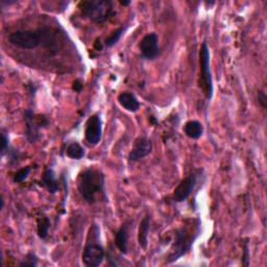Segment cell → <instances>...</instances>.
Segmentation results:
<instances>
[{
    "label": "cell",
    "mask_w": 267,
    "mask_h": 267,
    "mask_svg": "<svg viewBox=\"0 0 267 267\" xmlns=\"http://www.w3.org/2000/svg\"><path fill=\"white\" fill-rule=\"evenodd\" d=\"M202 232L201 218H187L184 221L183 226L178 228L175 232V238L172 244L171 250L166 256L165 263L172 264L187 255L199 238Z\"/></svg>",
    "instance_id": "obj_1"
},
{
    "label": "cell",
    "mask_w": 267,
    "mask_h": 267,
    "mask_svg": "<svg viewBox=\"0 0 267 267\" xmlns=\"http://www.w3.org/2000/svg\"><path fill=\"white\" fill-rule=\"evenodd\" d=\"M105 174L99 168L88 167L79 175L78 189L82 199L89 205L108 202Z\"/></svg>",
    "instance_id": "obj_2"
},
{
    "label": "cell",
    "mask_w": 267,
    "mask_h": 267,
    "mask_svg": "<svg viewBox=\"0 0 267 267\" xmlns=\"http://www.w3.org/2000/svg\"><path fill=\"white\" fill-rule=\"evenodd\" d=\"M9 41L12 45L28 51L35 50L41 45L52 51L58 47V42H56L54 33L48 29L38 31H17L10 35Z\"/></svg>",
    "instance_id": "obj_3"
},
{
    "label": "cell",
    "mask_w": 267,
    "mask_h": 267,
    "mask_svg": "<svg viewBox=\"0 0 267 267\" xmlns=\"http://www.w3.org/2000/svg\"><path fill=\"white\" fill-rule=\"evenodd\" d=\"M105 256V249L101 244V229L96 224H93L88 232L82 261L88 267H97L104 262Z\"/></svg>",
    "instance_id": "obj_4"
},
{
    "label": "cell",
    "mask_w": 267,
    "mask_h": 267,
    "mask_svg": "<svg viewBox=\"0 0 267 267\" xmlns=\"http://www.w3.org/2000/svg\"><path fill=\"white\" fill-rule=\"evenodd\" d=\"M81 14L94 23H104L116 14L111 0H85L79 4Z\"/></svg>",
    "instance_id": "obj_5"
},
{
    "label": "cell",
    "mask_w": 267,
    "mask_h": 267,
    "mask_svg": "<svg viewBox=\"0 0 267 267\" xmlns=\"http://www.w3.org/2000/svg\"><path fill=\"white\" fill-rule=\"evenodd\" d=\"M199 86L207 100H211L213 97V78L210 68V51L207 42H204L201 46L200 51V79Z\"/></svg>",
    "instance_id": "obj_6"
},
{
    "label": "cell",
    "mask_w": 267,
    "mask_h": 267,
    "mask_svg": "<svg viewBox=\"0 0 267 267\" xmlns=\"http://www.w3.org/2000/svg\"><path fill=\"white\" fill-rule=\"evenodd\" d=\"M24 121H26L24 136L31 144L36 143L41 138L40 131L42 129H46L50 126V120L45 115H37L31 109L24 111Z\"/></svg>",
    "instance_id": "obj_7"
},
{
    "label": "cell",
    "mask_w": 267,
    "mask_h": 267,
    "mask_svg": "<svg viewBox=\"0 0 267 267\" xmlns=\"http://www.w3.org/2000/svg\"><path fill=\"white\" fill-rule=\"evenodd\" d=\"M200 173L201 171L193 172L180 182L173 194V200L176 203H183L191 196V193L198 185V178Z\"/></svg>",
    "instance_id": "obj_8"
},
{
    "label": "cell",
    "mask_w": 267,
    "mask_h": 267,
    "mask_svg": "<svg viewBox=\"0 0 267 267\" xmlns=\"http://www.w3.org/2000/svg\"><path fill=\"white\" fill-rule=\"evenodd\" d=\"M139 51L143 59L148 61L156 60L160 55L158 35L154 32L145 35L139 43Z\"/></svg>",
    "instance_id": "obj_9"
},
{
    "label": "cell",
    "mask_w": 267,
    "mask_h": 267,
    "mask_svg": "<svg viewBox=\"0 0 267 267\" xmlns=\"http://www.w3.org/2000/svg\"><path fill=\"white\" fill-rule=\"evenodd\" d=\"M103 136V121L100 114H93L86 123L85 138L91 145H97Z\"/></svg>",
    "instance_id": "obj_10"
},
{
    "label": "cell",
    "mask_w": 267,
    "mask_h": 267,
    "mask_svg": "<svg viewBox=\"0 0 267 267\" xmlns=\"http://www.w3.org/2000/svg\"><path fill=\"white\" fill-rule=\"evenodd\" d=\"M153 152V141L147 136H139L134 144L129 155L130 163H135L141 159L148 157Z\"/></svg>",
    "instance_id": "obj_11"
},
{
    "label": "cell",
    "mask_w": 267,
    "mask_h": 267,
    "mask_svg": "<svg viewBox=\"0 0 267 267\" xmlns=\"http://www.w3.org/2000/svg\"><path fill=\"white\" fill-rule=\"evenodd\" d=\"M129 240H130V223L127 222L115 233V245L119 250V252L123 255L128 254Z\"/></svg>",
    "instance_id": "obj_12"
},
{
    "label": "cell",
    "mask_w": 267,
    "mask_h": 267,
    "mask_svg": "<svg viewBox=\"0 0 267 267\" xmlns=\"http://www.w3.org/2000/svg\"><path fill=\"white\" fill-rule=\"evenodd\" d=\"M118 103L125 110L136 113L140 108V103L136 95L131 92H123L118 95Z\"/></svg>",
    "instance_id": "obj_13"
},
{
    "label": "cell",
    "mask_w": 267,
    "mask_h": 267,
    "mask_svg": "<svg viewBox=\"0 0 267 267\" xmlns=\"http://www.w3.org/2000/svg\"><path fill=\"white\" fill-rule=\"evenodd\" d=\"M41 185L52 194L59 191V182L53 168H47L41 177Z\"/></svg>",
    "instance_id": "obj_14"
},
{
    "label": "cell",
    "mask_w": 267,
    "mask_h": 267,
    "mask_svg": "<svg viewBox=\"0 0 267 267\" xmlns=\"http://www.w3.org/2000/svg\"><path fill=\"white\" fill-rule=\"evenodd\" d=\"M150 228H151V217L147 215L141 221L138 230V242H139V246L143 250H147L149 246Z\"/></svg>",
    "instance_id": "obj_15"
},
{
    "label": "cell",
    "mask_w": 267,
    "mask_h": 267,
    "mask_svg": "<svg viewBox=\"0 0 267 267\" xmlns=\"http://www.w3.org/2000/svg\"><path fill=\"white\" fill-rule=\"evenodd\" d=\"M184 134L193 140L200 139L204 134V127L202 123L198 120H189L185 124L184 128Z\"/></svg>",
    "instance_id": "obj_16"
},
{
    "label": "cell",
    "mask_w": 267,
    "mask_h": 267,
    "mask_svg": "<svg viewBox=\"0 0 267 267\" xmlns=\"http://www.w3.org/2000/svg\"><path fill=\"white\" fill-rule=\"evenodd\" d=\"M66 155L72 160H81L85 157L86 152L81 144L78 142H72L66 149Z\"/></svg>",
    "instance_id": "obj_17"
},
{
    "label": "cell",
    "mask_w": 267,
    "mask_h": 267,
    "mask_svg": "<svg viewBox=\"0 0 267 267\" xmlns=\"http://www.w3.org/2000/svg\"><path fill=\"white\" fill-rule=\"evenodd\" d=\"M50 228H51V221L47 216H42L38 218L37 222V231H38V236L40 239L45 240L48 237V233H50Z\"/></svg>",
    "instance_id": "obj_18"
},
{
    "label": "cell",
    "mask_w": 267,
    "mask_h": 267,
    "mask_svg": "<svg viewBox=\"0 0 267 267\" xmlns=\"http://www.w3.org/2000/svg\"><path fill=\"white\" fill-rule=\"evenodd\" d=\"M126 32V27H121L117 30H115L106 40H105V45L107 47H113L116 43L119 42V40L123 37L124 33Z\"/></svg>",
    "instance_id": "obj_19"
},
{
    "label": "cell",
    "mask_w": 267,
    "mask_h": 267,
    "mask_svg": "<svg viewBox=\"0 0 267 267\" xmlns=\"http://www.w3.org/2000/svg\"><path fill=\"white\" fill-rule=\"evenodd\" d=\"M31 171H32L31 166H27V167H23V168L19 169V171L15 174V176L13 178L14 183L19 184V183H22V182L26 181L29 178Z\"/></svg>",
    "instance_id": "obj_20"
},
{
    "label": "cell",
    "mask_w": 267,
    "mask_h": 267,
    "mask_svg": "<svg viewBox=\"0 0 267 267\" xmlns=\"http://www.w3.org/2000/svg\"><path fill=\"white\" fill-rule=\"evenodd\" d=\"M19 265L21 267H36L38 265V257L35 253L30 252L26 258L19 263Z\"/></svg>",
    "instance_id": "obj_21"
},
{
    "label": "cell",
    "mask_w": 267,
    "mask_h": 267,
    "mask_svg": "<svg viewBox=\"0 0 267 267\" xmlns=\"http://www.w3.org/2000/svg\"><path fill=\"white\" fill-rule=\"evenodd\" d=\"M7 154H8V157H9L10 164H12V165L18 163L19 160L21 159V156H22L21 153L18 150H16L12 147H10V149L7 151Z\"/></svg>",
    "instance_id": "obj_22"
},
{
    "label": "cell",
    "mask_w": 267,
    "mask_h": 267,
    "mask_svg": "<svg viewBox=\"0 0 267 267\" xmlns=\"http://www.w3.org/2000/svg\"><path fill=\"white\" fill-rule=\"evenodd\" d=\"M10 138H9V135L8 133L4 130L2 132V155L5 156L7 151L10 149Z\"/></svg>",
    "instance_id": "obj_23"
},
{
    "label": "cell",
    "mask_w": 267,
    "mask_h": 267,
    "mask_svg": "<svg viewBox=\"0 0 267 267\" xmlns=\"http://www.w3.org/2000/svg\"><path fill=\"white\" fill-rule=\"evenodd\" d=\"M258 101H259V105L262 107V109L265 110L266 106H267V97L263 90L258 91Z\"/></svg>",
    "instance_id": "obj_24"
},
{
    "label": "cell",
    "mask_w": 267,
    "mask_h": 267,
    "mask_svg": "<svg viewBox=\"0 0 267 267\" xmlns=\"http://www.w3.org/2000/svg\"><path fill=\"white\" fill-rule=\"evenodd\" d=\"M248 240H249V239H247V241L245 242V246H244V248H245V256L242 257V259H244V262H242V263H244V265H246V266H249V265H250V262H249V260H250V255H249V242H248Z\"/></svg>",
    "instance_id": "obj_25"
},
{
    "label": "cell",
    "mask_w": 267,
    "mask_h": 267,
    "mask_svg": "<svg viewBox=\"0 0 267 267\" xmlns=\"http://www.w3.org/2000/svg\"><path fill=\"white\" fill-rule=\"evenodd\" d=\"M83 88H84V85L80 80H76L74 82V84H72V90L76 92H82Z\"/></svg>",
    "instance_id": "obj_26"
},
{
    "label": "cell",
    "mask_w": 267,
    "mask_h": 267,
    "mask_svg": "<svg viewBox=\"0 0 267 267\" xmlns=\"http://www.w3.org/2000/svg\"><path fill=\"white\" fill-rule=\"evenodd\" d=\"M28 88H29V93L32 94V96H34V95L36 94V91H37V89H38V87L35 86V85H33V84H29V85H28Z\"/></svg>",
    "instance_id": "obj_27"
},
{
    "label": "cell",
    "mask_w": 267,
    "mask_h": 267,
    "mask_svg": "<svg viewBox=\"0 0 267 267\" xmlns=\"http://www.w3.org/2000/svg\"><path fill=\"white\" fill-rule=\"evenodd\" d=\"M119 4H120L121 6H124V7H128V6L131 5V2H121V0H120Z\"/></svg>",
    "instance_id": "obj_28"
}]
</instances>
